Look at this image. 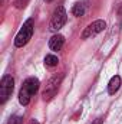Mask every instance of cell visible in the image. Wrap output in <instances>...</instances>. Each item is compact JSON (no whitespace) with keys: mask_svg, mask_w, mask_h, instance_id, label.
<instances>
[{"mask_svg":"<svg viewBox=\"0 0 122 124\" xmlns=\"http://www.w3.org/2000/svg\"><path fill=\"white\" fill-rule=\"evenodd\" d=\"M37 90H39V79L34 77L27 78L19 91V102L22 105H27L30 102L32 97L37 93Z\"/></svg>","mask_w":122,"mask_h":124,"instance_id":"6da1fadb","label":"cell"},{"mask_svg":"<svg viewBox=\"0 0 122 124\" xmlns=\"http://www.w3.org/2000/svg\"><path fill=\"white\" fill-rule=\"evenodd\" d=\"M33 29H34V20L30 17V19H27L23 23V26L20 28V31L17 32V35L14 38V46L16 48H23L25 45H27V42L32 39Z\"/></svg>","mask_w":122,"mask_h":124,"instance_id":"7a4b0ae2","label":"cell"},{"mask_svg":"<svg viewBox=\"0 0 122 124\" xmlns=\"http://www.w3.org/2000/svg\"><path fill=\"white\" fill-rule=\"evenodd\" d=\"M62 79H63V74H59V75L56 74V75H53V77L47 81V84H46V87H45V90H43V93H42V97H43L45 101L52 100V98L58 94Z\"/></svg>","mask_w":122,"mask_h":124,"instance_id":"3957f363","label":"cell"},{"mask_svg":"<svg viewBox=\"0 0 122 124\" xmlns=\"http://www.w3.org/2000/svg\"><path fill=\"white\" fill-rule=\"evenodd\" d=\"M66 20H68V15H66L65 7H63V6H58V7L55 9L53 15H52L50 23H49L50 31L56 32V31H59V29H62V28L65 26Z\"/></svg>","mask_w":122,"mask_h":124,"instance_id":"277c9868","label":"cell"},{"mask_svg":"<svg viewBox=\"0 0 122 124\" xmlns=\"http://www.w3.org/2000/svg\"><path fill=\"white\" fill-rule=\"evenodd\" d=\"M13 88H14V79L12 75H4L0 81V102L4 104L10 95L13 93Z\"/></svg>","mask_w":122,"mask_h":124,"instance_id":"5b68a950","label":"cell"},{"mask_svg":"<svg viewBox=\"0 0 122 124\" xmlns=\"http://www.w3.org/2000/svg\"><path fill=\"white\" fill-rule=\"evenodd\" d=\"M105 28H106V23H105V20H95V22H92L89 23L86 28H85V31L82 32V39H89L92 36H96L98 33H101V32L105 31Z\"/></svg>","mask_w":122,"mask_h":124,"instance_id":"8992f818","label":"cell"},{"mask_svg":"<svg viewBox=\"0 0 122 124\" xmlns=\"http://www.w3.org/2000/svg\"><path fill=\"white\" fill-rule=\"evenodd\" d=\"M63 45H65V38L62 35H53L49 39V48L52 51H55V52L61 51L62 48H63Z\"/></svg>","mask_w":122,"mask_h":124,"instance_id":"52a82bcc","label":"cell"},{"mask_svg":"<svg viewBox=\"0 0 122 124\" xmlns=\"http://www.w3.org/2000/svg\"><path fill=\"white\" fill-rule=\"evenodd\" d=\"M121 77L119 75H114L112 78H111V81H109V84H108V94L109 95H114V94L118 93V90H119V87H121Z\"/></svg>","mask_w":122,"mask_h":124,"instance_id":"ba28073f","label":"cell"},{"mask_svg":"<svg viewBox=\"0 0 122 124\" xmlns=\"http://www.w3.org/2000/svg\"><path fill=\"white\" fill-rule=\"evenodd\" d=\"M72 15L76 16V17H81L85 15V4L83 3H76L73 7H72Z\"/></svg>","mask_w":122,"mask_h":124,"instance_id":"9c48e42d","label":"cell"},{"mask_svg":"<svg viewBox=\"0 0 122 124\" xmlns=\"http://www.w3.org/2000/svg\"><path fill=\"white\" fill-rule=\"evenodd\" d=\"M58 63H59V59H58L56 55H46V58H45V65L46 66L52 68V66H56Z\"/></svg>","mask_w":122,"mask_h":124,"instance_id":"30bf717a","label":"cell"},{"mask_svg":"<svg viewBox=\"0 0 122 124\" xmlns=\"http://www.w3.org/2000/svg\"><path fill=\"white\" fill-rule=\"evenodd\" d=\"M22 117L20 116H13V117H10L9 118V121H7V124H22Z\"/></svg>","mask_w":122,"mask_h":124,"instance_id":"8fae6325","label":"cell"},{"mask_svg":"<svg viewBox=\"0 0 122 124\" xmlns=\"http://www.w3.org/2000/svg\"><path fill=\"white\" fill-rule=\"evenodd\" d=\"M27 3H29V0H16V6H17L19 9L25 7V6H26Z\"/></svg>","mask_w":122,"mask_h":124,"instance_id":"7c38bea8","label":"cell"},{"mask_svg":"<svg viewBox=\"0 0 122 124\" xmlns=\"http://www.w3.org/2000/svg\"><path fill=\"white\" fill-rule=\"evenodd\" d=\"M102 123H103V117H98L96 120L92 121V124H102Z\"/></svg>","mask_w":122,"mask_h":124,"instance_id":"4fadbf2b","label":"cell"},{"mask_svg":"<svg viewBox=\"0 0 122 124\" xmlns=\"http://www.w3.org/2000/svg\"><path fill=\"white\" fill-rule=\"evenodd\" d=\"M29 124H39V121H37V120H34V118H33V120H30V121H29Z\"/></svg>","mask_w":122,"mask_h":124,"instance_id":"5bb4252c","label":"cell"},{"mask_svg":"<svg viewBox=\"0 0 122 124\" xmlns=\"http://www.w3.org/2000/svg\"><path fill=\"white\" fill-rule=\"evenodd\" d=\"M45 1H47V3H50V1H53V0H45Z\"/></svg>","mask_w":122,"mask_h":124,"instance_id":"9a60e30c","label":"cell"}]
</instances>
